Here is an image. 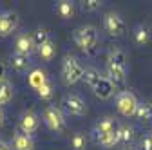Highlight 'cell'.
<instances>
[{
    "mask_svg": "<svg viewBox=\"0 0 152 150\" xmlns=\"http://www.w3.org/2000/svg\"><path fill=\"white\" fill-rule=\"evenodd\" d=\"M31 38H33V44H34V49H36V51L51 40V38H49V31H47L45 27H36V29L31 33Z\"/></svg>",
    "mask_w": 152,
    "mask_h": 150,
    "instance_id": "obj_15",
    "label": "cell"
},
{
    "mask_svg": "<svg viewBox=\"0 0 152 150\" xmlns=\"http://www.w3.org/2000/svg\"><path fill=\"white\" fill-rule=\"evenodd\" d=\"M18 22H20V18H18V13L15 11H6L0 15V36L6 38L9 36L16 27H18Z\"/></svg>",
    "mask_w": 152,
    "mask_h": 150,
    "instance_id": "obj_8",
    "label": "cell"
},
{
    "mask_svg": "<svg viewBox=\"0 0 152 150\" xmlns=\"http://www.w3.org/2000/svg\"><path fill=\"white\" fill-rule=\"evenodd\" d=\"M36 92H38V96H40L42 100H45V101H47V100H51V98H53V85H51L49 82H45V83H44L40 89H38Z\"/></svg>",
    "mask_w": 152,
    "mask_h": 150,
    "instance_id": "obj_25",
    "label": "cell"
},
{
    "mask_svg": "<svg viewBox=\"0 0 152 150\" xmlns=\"http://www.w3.org/2000/svg\"><path fill=\"white\" fill-rule=\"evenodd\" d=\"M74 42L78 44L80 49H83L85 52H92L94 47L98 44V31L94 25H83V27H78L74 31Z\"/></svg>",
    "mask_w": 152,
    "mask_h": 150,
    "instance_id": "obj_2",
    "label": "cell"
},
{
    "mask_svg": "<svg viewBox=\"0 0 152 150\" xmlns=\"http://www.w3.org/2000/svg\"><path fill=\"white\" fill-rule=\"evenodd\" d=\"M103 27L110 36H123L127 31V25L123 22V18L116 13H107L103 18Z\"/></svg>",
    "mask_w": 152,
    "mask_h": 150,
    "instance_id": "obj_5",
    "label": "cell"
},
{
    "mask_svg": "<svg viewBox=\"0 0 152 150\" xmlns=\"http://www.w3.org/2000/svg\"><path fill=\"white\" fill-rule=\"evenodd\" d=\"M83 72H85V69L80 65L78 60L72 58V56H65L64 65H62V76L67 85H74L76 82H80L83 78Z\"/></svg>",
    "mask_w": 152,
    "mask_h": 150,
    "instance_id": "obj_3",
    "label": "cell"
},
{
    "mask_svg": "<svg viewBox=\"0 0 152 150\" xmlns=\"http://www.w3.org/2000/svg\"><path fill=\"white\" fill-rule=\"evenodd\" d=\"M38 56H40L42 60H45V62H51L56 56V44L49 40L45 45H42L40 49H38Z\"/></svg>",
    "mask_w": 152,
    "mask_h": 150,
    "instance_id": "obj_19",
    "label": "cell"
},
{
    "mask_svg": "<svg viewBox=\"0 0 152 150\" xmlns=\"http://www.w3.org/2000/svg\"><path fill=\"white\" fill-rule=\"evenodd\" d=\"M134 40H136V44H140V45L148 42V31H147L143 25L136 27V31H134Z\"/></svg>",
    "mask_w": 152,
    "mask_h": 150,
    "instance_id": "obj_24",
    "label": "cell"
},
{
    "mask_svg": "<svg viewBox=\"0 0 152 150\" xmlns=\"http://www.w3.org/2000/svg\"><path fill=\"white\" fill-rule=\"evenodd\" d=\"M13 100V87L7 80H2L0 82V107L9 103Z\"/></svg>",
    "mask_w": 152,
    "mask_h": 150,
    "instance_id": "obj_18",
    "label": "cell"
},
{
    "mask_svg": "<svg viewBox=\"0 0 152 150\" xmlns=\"http://www.w3.org/2000/svg\"><path fill=\"white\" fill-rule=\"evenodd\" d=\"M85 145H87V138H85V134H82V132H76V134L71 138V148H72V150H83Z\"/></svg>",
    "mask_w": 152,
    "mask_h": 150,
    "instance_id": "obj_23",
    "label": "cell"
},
{
    "mask_svg": "<svg viewBox=\"0 0 152 150\" xmlns=\"http://www.w3.org/2000/svg\"><path fill=\"white\" fill-rule=\"evenodd\" d=\"M62 107L65 108L67 114H72V116H83L85 112H87L85 101H83L80 96H76V94H67V96H64Z\"/></svg>",
    "mask_w": 152,
    "mask_h": 150,
    "instance_id": "obj_7",
    "label": "cell"
},
{
    "mask_svg": "<svg viewBox=\"0 0 152 150\" xmlns=\"http://www.w3.org/2000/svg\"><path fill=\"white\" fill-rule=\"evenodd\" d=\"M11 67L15 69V71H18V72H26L27 69H29V65H31V62H29V56H26V54H20V52H15L13 56H11Z\"/></svg>",
    "mask_w": 152,
    "mask_h": 150,
    "instance_id": "obj_14",
    "label": "cell"
},
{
    "mask_svg": "<svg viewBox=\"0 0 152 150\" xmlns=\"http://www.w3.org/2000/svg\"><path fill=\"white\" fill-rule=\"evenodd\" d=\"M140 150H152V136L143 138V141H141V148H140Z\"/></svg>",
    "mask_w": 152,
    "mask_h": 150,
    "instance_id": "obj_28",
    "label": "cell"
},
{
    "mask_svg": "<svg viewBox=\"0 0 152 150\" xmlns=\"http://www.w3.org/2000/svg\"><path fill=\"white\" fill-rule=\"evenodd\" d=\"M116 128V121H114L112 118H103L96 123V127H94V134H96V138L100 136H107V134H112Z\"/></svg>",
    "mask_w": 152,
    "mask_h": 150,
    "instance_id": "obj_13",
    "label": "cell"
},
{
    "mask_svg": "<svg viewBox=\"0 0 152 150\" xmlns=\"http://www.w3.org/2000/svg\"><path fill=\"white\" fill-rule=\"evenodd\" d=\"M0 150H11V146H9L6 141H2V139H0Z\"/></svg>",
    "mask_w": 152,
    "mask_h": 150,
    "instance_id": "obj_30",
    "label": "cell"
},
{
    "mask_svg": "<svg viewBox=\"0 0 152 150\" xmlns=\"http://www.w3.org/2000/svg\"><path fill=\"white\" fill-rule=\"evenodd\" d=\"M120 134H121V143H130L134 139V128L132 127H121Z\"/></svg>",
    "mask_w": 152,
    "mask_h": 150,
    "instance_id": "obj_26",
    "label": "cell"
},
{
    "mask_svg": "<svg viewBox=\"0 0 152 150\" xmlns=\"http://www.w3.org/2000/svg\"><path fill=\"white\" fill-rule=\"evenodd\" d=\"M13 148L15 150H34V141L29 134H24L22 130H18L13 138Z\"/></svg>",
    "mask_w": 152,
    "mask_h": 150,
    "instance_id": "obj_11",
    "label": "cell"
},
{
    "mask_svg": "<svg viewBox=\"0 0 152 150\" xmlns=\"http://www.w3.org/2000/svg\"><path fill=\"white\" fill-rule=\"evenodd\" d=\"M134 116H136L138 119H141V121H150V119H152V103H148V101L140 103Z\"/></svg>",
    "mask_w": 152,
    "mask_h": 150,
    "instance_id": "obj_20",
    "label": "cell"
},
{
    "mask_svg": "<svg viewBox=\"0 0 152 150\" xmlns=\"http://www.w3.org/2000/svg\"><path fill=\"white\" fill-rule=\"evenodd\" d=\"M102 7V2L100 0H87V2H83V9L85 11H96Z\"/></svg>",
    "mask_w": 152,
    "mask_h": 150,
    "instance_id": "obj_27",
    "label": "cell"
},
{
    "mask_svg": "<svg viewBox=\"0 0 152 150\" xmlns=\"http://www.w3.org/2000/svg\"><path fill=\"white\" fill-rule=\"evenodd\" d=\"M96 141L105 146V148H112V146H116L118 143H121V134H120V128L118 130H114L112 134H107V136H100L96 138Z\"/></svg>",
    "mask_w": 152,
    "mask_h": 150,
    "instance_id": "obj_16",
    "label": "cell"
},
{
    "mask_svg": "<svg viewBox=\"0 0 152 150\" xmlns=\"http://www.w3.org/2000/svg\"><path fill=\"white\" fill-rule=\"evenodd\" d=\"M125 150H132V148H125Z\"/></svg>",
    "mask_w": 152,
    "mask_h": 150,
    "instance_id": "obj_32",
    "label": "cell"
},
{
    "mask_svg": "<svg viewBox=\"0 0 152 150\" xmlns=\"http://www.w3.org/2000/svg\"><path fill=\"white\" fill-rule=\"evenodd\" d=\"M102 78H103V76H102V74H100L96 69L89 67V69H85V72H83V78H82V80H83V82H85V83H87L91 89H96V85L102 82Z\"/></svg>",
    "mask_w": 152,
    "mask_h": 150,
    "instance_id": "obj_17",
    "label": "cell"
},
{
    "mask_svg": "<svg viewBox=\"0 0 152 150\" xmlns=\"http://www.w3.org/2000/svg\"><path fill=\"white\" fill-rule=\"evenodd\" d=\"M2 80H6V65L0 62V82Z\"/></svg>",
    "mask_w": 152,
    "mask_h": 150,
    "instance_id": "obj_29",
    "label": "cell"
},
{
    "mask_svg": "<svg viewBox=\"0 0 152 150\" xmlns=\"http://www.w3.org/2000/svg\"><path fill=\"white\" fill-rule=\"evenodd\" d=\"M107 72H109V80L114 85L125 83V52L121 49H112L109 52Z\"/></svg>",
    "mask_w": 152,
    "mask_h": 150,
    "instance_id": "obj_1",
    "label": "cell"
},
{
    "mask_svg": "<svg viewBox=\"0 0 152 150\" xmlns=\"http://www.w3.org/2000/svg\"><path fill=\"white\" fill-rule=\"evenodd\" d=\"M4 125V112H2V108H0V127Z\"/></svg>",
    "mask_w": 152,
    "mask_h": 150,
    "instance_id": "obj_31",
    "label": "cell"
},
{
    "mask_svg": "<svg viewBox=\"0 0 152 150\" xmlns=\"http://www.w3.org/2000/svg\"><path fill=\"white\" fill-rule=\"evenodd\" d=\"M15 51L20 52V54L29 56L34 51V44H33L31 34H18L16 40H15Z\"/></svg>",
    "mask_w": 152,
    "mask_h": 150,
    "instance_id": "obj_10",
    "label": "cell"
},
{
    "mask_svg": "<svg viewBox=\"0 0 152 150\" xmlns=\"http://www.w3.org/2000/svg\"><path fill=\"white\" fill-rule=\"evenodd\" d=\"M138 100L136 96L129 90H121L120 94L116 96V107H118V112L121 116L129 118V116H134L136 114V108H138Z\"/></svg>",
    "mask_w": 152,
    "mask_h": 150,
    "instance_id": "obj_4",
    "label": "cell"
},
{
    "mask_svg": "<svg viewBox=\"0 0 152 150\" xmlns=\"http://www.w3.org/2000/svg\"><path fill=\"white\" fill-rule=\"evenodd\" d=\"M56 11H58V15L62 18H72L74 15V4L69 2V0H62V2H58V7H56Z\"/></svg>",
    "mask_w": 152,
    "mask_h": 150,
    "instance_id": "obj_22",
    "label": "cell"
},
{
    "mask_svg": "<svg viewBox=\"0 0 152 150\" xmlns=\"http://www.w3.org/2000/svg\"><path fill=\"white\" fill-rule=\"evenodd\" d=\"M45 82H47V78H45V72H44V71H40V69L31 71V74H29V85H31V87H34V89L38 90Z\"/></svg>",
    "mask_w": 152,
    "mask_h": 150,
    "instance_id": "obj_21",
    "label": "cell"
},
{
    "mask_svg": "<svg viewBox=\"0 0 152 150\" xmlns=\"http://www.w3.org/2000/svg\"><path fill=\"white\" fill-rule=\"evenodd\" d=\"M44 121L51 130H54V132H60L65 127V119H64L62 110L58 107H53V105L44 110Z\"/></svg>",
    "mask_w": 152,
    "mask_h": 150,
    "instance_id": "obj_6",
    "label": "cell"
},
{
    "mask_svg": "<svg viewBox=\"0 0 152 150\" xmlns=\"http://www.w3.org/2000/svg\"><path fill=\"white\" fill-rule=\"evenodd\" d=\"M114 87H116V85H114L109 78H102V82L96 85V89H92L94 90V94H96L100 100H109L112 94H114Z\"/></svg>",
    "mask_w": 152,
    "mask_h": 150,
    "instance_id": "obj_12",
    "label": "cell"
},
{
    "mask_svg": "<svg viewBox=\"0 0 152 150\" xmlns=\"http://www.w3.org/2000/svg\"><path fill=\"white\" fill-rule=\"evenodd\" d=\"M38 125H40V119H38V114L36 112H33V110H26L24 114L20 116V130L24 134H33V132H36V128H38Z\"/></svg>",
    "mask_w": 152,
    "mask_h": 150,
    "instance_id": "obj_9",
    "label": "cell"
}]
</instances>
